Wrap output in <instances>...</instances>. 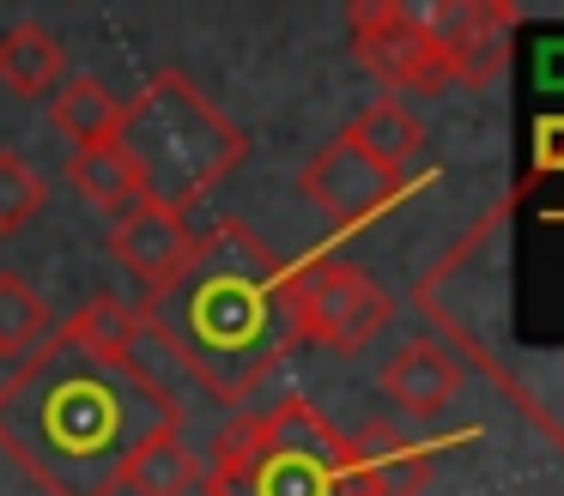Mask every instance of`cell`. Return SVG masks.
I'll use <instances>...</instances> for the list:
<instances>
[{
    "mask_svg": "<svg viewBox=\"0 0 564 496\" xmlns=\"http://www.w3.org/2000/svg\"><path fill=\"white\" fill-rule=\"evenodd\" d=\"M67 79V48L50 24H7L0 31V85L13 97H43L50 103Z\"/></svg>",
    "mask_w": 564,
    "mask_h": 496,
    "instance_id": "4fadbf2b",
    "label": "cell"
},
{
    "mask_svg": "<svg viewBox=\"0 0 564 496\" xmlns=\"http://www.w3.org/2000/svg\"><path fill=\"white\" fill-rule=\"evenodd\" d=\"M462 363L437 345V339H406L389 363L377 370V387L389 406H401L406 418H437L449 411V399L462 394Z\"/></svg>",
    "mask_w": 564,
    "mask_h": 496,
    "instance_id": "8fae6325",
    "label": "cell"
},
{
    "mask_svg": "<svg viewBox=\"0 0 564 496\" xmlns=\"http://www.w3.org/2000/svg\"><path fill=\"white\" fill-rule=\"evenodd\" d=\"M43 200H50V181L31 169V157L0 152V236L7 230H25L43 212Z\"/></svg>",
    "mask_w": 564,
    "mask_h": 496,
    "instance_id": "ac0fdd59",
    "label": "cell"
},
{
    "mask_svg": "<svg viewBox=\"0 0 564 496\" xmlns=\"http://www.w3.org/2000/svg\"><path fill=\"white\" fill-rule=\"evenodd\" d=\"M297 194H304L334 230H365V224H377L389 206H401L406 194H413V181L389 176L382 164H370L358 145L328 140L304 169H297Z\"/></svg>",
    "mask_w": 564,
    "mask_h": 496,
    "instance_id": "52a82bcc",
    "label": "cell"
},
{
    "mask_svg": "<svg viewBox=\"0 0 564 496\" xmlns=\"http://www.w3.org/2000/svg\"><path fill=\"white\" fill-rule=\"evenodd\" d=\"M50 333H55V315H50V302H43V290L31 285L25 273L0 266V363L19 370Z\"/></svg>",
    "mask_w": 564,
    "mask_h": 496,
    "instance_id": "2e32d148",
    "label": "cell"
},
{
    "mask_svg": "<svg viewBox=\"0 0 564 496\" xmlns=\"http://www.w3.org/2000/svg\"><path fill=\"white\" fill-rule=\"evenodd\" d=\"M207 496H358L352 436L334 430L328 411L304 394L243 411L213 436L200 460Z\"/></svg>",
    "mask_w": 564,
    "mask_h": 496,
    "instance_id": "3957f363",
    "label": "cell"
},
{
    "mask_svg": "<svg viewBox=\"0 0 564 496\" xmlns=\"http://www.w3.org/2000/svg\"><path fill=\"white\" fill-rule=\"evenodd\" d=\"M195 242H200V230L188 224V212L152 200V194H147L140 206H128L122 218H110V254H116V261H122L147 290H164V285H171V278L188 266Z\"/></svg>",
    "mask_w": 564,
    "mask_h": 496,
    "instance_id": "9c48e42d",
    "label": "cell"
},
{
    "mask_svg": "<svg viewBox=\"0 0 564 496\" xmlns=\"http://www.w3.org/2000/svg\"><path fill=\"white\" fill-rule=\"evenodd\" d=\"M134 339V302L104 290L0 382V454L43 496H116L140 448L183 436V399Z\"/></svg>",
    "mask_w": 564,
    "mask_h": 496,
    "instance_id": "6da1fadb",
    "label": "cell"
},
{
    "mask_svg": "<svg viewBox=\"0 0 564 496\" xmlns=\"http://www.w3.org/2000/svg\"><path fill=\"white\" fill-rule=\"evenodd\" d=\"M50 128L62 133L74 152L110 145L116 128H122V97H116L104 79H91V73H67L62 91L50 97Z\"/></svg>",
    "mask_w": 564,
    "mask_h": 496,
    "instance_id": "5bb4252c",
    "label": "cell"
},
{
    "mask_svg": "<svg viewBox=\"0 0 564 496\" xmlns=\"http://www.w3.org/2000/svg\"><path fill=\"white\" fill-rule=\"evenodd\" d=\"M67 181H74V194H79L86 206H98L104 218H122L128 206H140V200H147V181H140L134 157H128L116 140L67 157Z\"/></svg>",
    "mask_w": 564,
    "mask_h": 496,
    "instance_id": "9a60e30c",
    "label": "cell"
},
{
    "mask_svg": "<svg viewBox=\"0 0 564 496\" xmlns=\"http://www.w3.org/2000/svg\"><path fill=\"white\" fill-rule=\"evenodd\" d=\"M431 24V36L449 55V79L467 91H486L491 79L510 60V36L522 24V12L510 0H437V7H419Z\"/></svg>",
    "mask_w": 564,
    "mask_h": 496,
    "instance_id": "ba28073f",
    "label": "cell"
},
{
    "mask_svg": "<svg viewBox=\"0 0 564 496\" xmlns=\"http://www.w3.org/2000/svg\"><path fill=\"white\" fill-rule=\"evenodd\" d=\"M122 491H134V496H188V491H200V454L183 442V436H159V442L140 448V460L128 466Z\"/></svg>",
    "mask_w": 564,
    "mask_h": 496,
    "instance_id": "e0dca14e",
    "label": "cell"
},
{
    "mask_svg": "<svg viewBox=\"0 0 564 496\" xmlns=\"http://www.w3.org/2000/svg\"><path fill=\"white\" fill-rule=\"evenodd\" d=\"M340 140L358 145V152H365L370 164H382L389 176H406V169L425 157V128H419V115L401 97H370V103L340 128Z\"/></svg>",
    "mask_w": 564,
    "mask_h": 496,
    "instance_id": "7c38bea8",
    "label": "cell"
},
{
    "mask_svg": "<svg viewBox=\"0 0 564 496\" xmlns=\"http://www.w3.org/2000/svg\"><path fill=\"white\" fill-rule=\"evenodd\" d=\"M116 145L134 157L152 200L176 206V212L200 206L249 152L243 128L183 67H159L134 97H122Z\"/></svg>",
    "mask_w": 564,
    "mask_h": 496,
    "instance_id": "277c9868",
    "label": "cell"
},
{
    "mask_svg": "<svg viewBox=\"0 0 564 496\" xmlns=\"http://www.w3.org/2000/svg\"><path fill=\"white\" fill-rule=\"evenodd\" d=\"M394 297L340 254H310L292 266V321L297 339H316L328 351H365L389 327Z\"/></svg>",
    "mask_w": 564,
    "mask_h": 496,
    "instance_id": "5b68a950",
    "label": "cell"
},
{
    "mask_svg": "<svg viewBox=\"0 0 564 496\" xmlns=\"http://www.w3.org/2000/svg\"><path fill=\"white\" fill-rule=\"evenodd\" d=\"M346 36H352V55L370 79H382L389 91H419L437 97L449 91V55L431 36L425 12L406 7V0H358L346 7Z\"/></svg>",
    "mask_w": 564,
    "mask_h": 496,
    "instance_id": "8992f818",
    "label": "cell"
},
{
    "mask_svg": "<svg viewBox=\"0 0 564 496\" xmlns=\"http://www.w3.org/2000/svg\"><path fill=\"white\" fill-rule=\"evenodd\" d=\"M437 436H413L389 418H370L352 436L358 496H425L431 466H437Z\"/></svg>",
    "mask_w": 564,
    "mask_h": 496,
    "instance_id": "30bf717a",
    "label": "cell"
},
{
    "mask_svg": "<svg viewBox=\"0 0 564 496\" xmlns=\"http://www.w3.org/2000/svg\"><path fill=\"white\" fill-rule=\"evenodd\" d=\"M534 169H564V115L534 128Z\"/></svg>",
    "mask_w": 564,
    "mask_h": 496,
    "instance_id": "d6986e66",
    "label": "cell"
},
{
    "mask_svg": "<svg viewBox=\"0 0 564 496\" xmlns=\"http://www.w3.org/2000/svg\"><path fill=\"white\" fill-rule=\"evenodd\" d=\"M140 339H159L219 406H243L297 345L292 261L249 224L200 230L188 266L164 290H140Z\"/></svg>",
    "mask_w": 564,
    "mask_h": 496,
    "instance_id": "7a4b0ae2",
    "label": "cell"
}]
</instances>
